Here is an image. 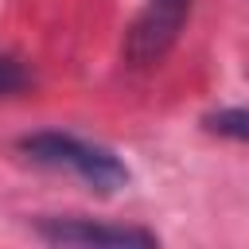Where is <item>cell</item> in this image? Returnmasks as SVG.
Segmentation results:
<instances>
[{
    "mask_svg": "<svg viewBox=\"0 0 249 249\" xmlns=\"http://www.w3.org/2000/svg\"><path fill=\"white\" fill-rule=\"evenodd\" d=\"M19 148H23L35 163H43V167L78 175V179H82L89 191H97V195H117V191H124L128 179H132L128 163H124L113 148L93 144V140H82V136H74V132H54V128L31 132V136L19 140Z\"/></svg>",
    "mask_w": 249,
    "mask_h": 249,
    "instance_id": "obj_1",
    "label": "cell"
},
{
    "mask_svg": "<svg viewBox=\"0 0 249 249\" xmlns=\"http://www.w3.org/2000/svg\"><path fill=\"white\" fill-rule=\"evenodd\" d=\"M191 16V0H148L140 16L128 27L124 58L132 66H156L167 58V51L179 43L183 23Z\"/></svg>",
    "mask_w": 249,
    "mask_h": 249,
    "instance_id": "obj_2",
    "label": "cell"
},
{
    "mask_svg": "<svg viewBox=\"0 0 249 249\" xmlns=\"http://www.w3.org/2000/svg\"><path fill=\"white\" fill-rule=\"evenodd\" d=\"M39 237L51 245H97V249H152L160 237L140 226H113L93 218H39Z\"/></svg>",
    "mask_w": 249,
    "mask_h": 249,
    "instance_id": "obj_3",
    "label": "cell"
},
{
    "mask_svg": "<svg viewBox=\"0 0 249 249\" xmlns=\"http://www.w3.org/2000/svg\"><path fill=\"white\" fill-rule=\"evenodd\" d=\"M206 128L226 136V140H241L249 144V109H218L206 117Z\"/></svg>",
    "mask_w": 249,
    "mask_h": 249,
    "instance_id": "obj_4",
    "label": "cell"
},
{
    "mask_svg": "<svg viewBox=\"0 0 249 249\" xmlns=\"http://www.w3.org/2000/svg\"><path fill=\"white\" fill-rule=\"evenodd\" d=\"M23 86H27V70H23V62L0 51V97H8V93H19Z\"/></svg>",
    "mask_w": 249,
    "mask_h": 249,
    "instance_id": "obj_5",
    "label": "cell"
}]
</instances>
